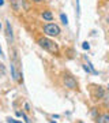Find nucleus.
I'll use <instances>...</instances> for the list:
<instances>
[{"label":"nucleus","instance_id":"obj_15","mask_svg":"<svg viewBox=\"0 0 109 123\" xmlns=\"http://www.w3.org/2000/svg\"><path fill=\"white\" fill-rule=\"evenodd\" d=\"M0 55H3V51H1V48H0Z\"/></svg>","mask_w":109,"mask_h":123},{"label":"nucleus","instance_id":"obj_10","mask_svg":"<svg viewBox=\"0 0 109 123\" xmlns=\"http://www.w3.org/2000/svg\"><path fill=\"white\" fill-rule=\"evenodd\" d=\"M21 116H22L23 119H25V122H26V123H31V122H30V119L27 118V116H26L25 114H21Z\"/></svg>","mask_w":109,"mask_h":123},{"label":"nucleus","instance_id":"obj_4","mask_svg":"<svg viewBox=\"0 0 109 123\" xmlns=\"http://www.w3.org/2000/svg\"><path fill=\"white\" fill-rule=\"evenodd\" d=\"M17 64L15 63H11V73H12V77H14V79L17 81V82H22V73H19L18 71V68H17Z\"/></svg>","mask_w":109,"mask_h":123},{"label":"nucleus","instance_id":"obj_14","mask_svg":"<svg viewBox=\"0 0 109 123\" xmlns=\"http://www.w3.org/2000/svg\"><path fill=\"white\" fill-rule=\"evenodd\" d=\"M4 4V0H0V6H3Z\"/></svg>","mask_w":109,"mask_h":123},{"label":"nucleus","instance_id":"obj_16","mask_svg":"<svg viewBox=\"0 0 109 123\" xmlns=\"http://www.w3.org/2000/svg\"><path fill=\"white\" fill-rule=\"evenodd\" d=\"M51 123H56V122H51Z\"/></svg>","mask_w":109,"mask_h":123},{"label":"nucleus","instance_id":"obj_17","mask_svg":"<svg viewBox=\"0 0 109 123\" xmlns=\"http://www.w3.org/2000/svg\"><path fill=\"white\" fill-rule=\"evenodd\" d=\"M0 27H1V25H0Z\"/></svg>","mask_w":109,"mask_h":123},{"label":"nucleus","instance_id":"obj_2","mask_svg":"<svg viewBox=\"0 0 109 123\" xmlns=\"http://www.w3.org/2000/svg\"><path fill=\"white\" fill-rule=\"evenodd\" d=\"M44 31H45V34L56 37V36L60 34V27L57 26L56 23H48V25L44 26Z\"/></svg>","mask_w":109,"mask_h":123},{"label":"nucleus","instance_id":"obj_12","mask_svg":"<svg viewBox=\"0 0 109 123\" xmlns=\"http://www.w3.org/2000/svg\"><path fill=\"white\" fill-rule=\"evenodd\" d=\"M25 111H30V105H29V104H25Z\"/></svg>","mask_w":109,"mask_h":123},{"label":"nucleus","instance_id":"obj_3","mask_svg":"<svg viewBox=\"0 0 109 123\" xmlns=\"http://www.w3.org/2000/svg\"><path fill=\"white\" fill-rule=\"evenodd\" d=\"M64 85H65V88H70V89H76L78 88L76 81H75L72 77H70V75H64Z\"/></svg>","mask_w":109,"mask_h":123},{"label":"nucleus","instance_id":"obj_6","mask_svg":"<svg viewBox=\"0 0 109 123\" xmlns=\"http://www.w3.org/2000/svg\"><path fill=\"white\" fill-rule=\"evenodd\" d=\"M97 123H109V112H106L102 116H100V118L97 119Z\"/></svg>","mask_w":109,"mask_h":123},{"label":"nucleus","instance_id":"obj_7","mask_svg":"<svg viewBox=\"0 0 109 123\" xmlns=\"http://www.w3.org/2000/svg\"><path fill=\"white\" fill-rule=\"evenodd\" d=\"M42 18L45 19V21H52L53 15H52V12H51V11H44V12H42Z\"/></svg>","mask_w":109,"mask_h":123},{"label":"nucleus","instance_id":"obj_9","mask_svg":"<svg viewBox=\"0 0 109 123\" xmlns=\"http://www.w3.org/2000/svg\"><path fill=\"white\" fill-rule=\"evenodd\" d=\"M82 48L83 49H87V51L90 49V45H89V43H87V41H85V43L82 44Z\"/></svg>","mask_w":109,"mask_h":123},{"label":"nucleus","instance_id":"obj_11","mask_svg":"<svg viewBox=\"0 0 109 123\" xmlns=\"http://www.w3.org/2000/svg\"><path fill=\"white\" fill-rule=\"evenodd\" d=\"M7 122L8 123H22V122H19V120H15V119H11V118L7 119Z\"/></svg>","mask_w":109,"mask_h":123},{"label":"nucleus","instance_id":"obj_1","mask_svg":"<svg viewBox=\"0 0 109 123\" xmlns=\"http://www.w3.org/2000/svg\"><path fill=\"white\" fill-rule=\"evenodd\" d=\"M38 44H40V47H42L44 49H46V51H49V52H52V53L59 52V47L49 38H45V37H44V38H40Z\"/></svg>","mask_w":109,"mask_h":123},{"label":"nucleus","instance_id":"obj_5","mask_svg":"<svg viewBox=\"0 0 109 123\" xmlns=\"http://www.w3.org/2000/svg\"><path fill=\"white\" fill-rule=\"evenodd\" d=\"M6 34H7L8 40H12V29H11V25H10L8 21L6 22Z\"/></svg>","mask_w":109,"mask_h":123},{"label":"nucleus","instance_id":"obj_8","mask_svg":"<svg viewBox=\"0 0 109 123\" xmlns=\"http://www.w3.org/2000/svg\"><path fill=\"white\" fill-rule=\"evenodd\" d=\"M60 19H61V22L64 23V25H67V23H68V18L65 17L64 14H60Z\"/></svg>","mask_w":109,"mask_h":123},{"label":"nucleus","instance_id":"obj_13","mask_svg":"<svg viewBox=\"0 0 109 123\" xmlns=\"http://www.w3.org/2000/svg\"><path fill=\"white\" fill-rule=\"evenodd\" d=\"M31 1H35V3H41V1H44V0H31Z\"/></svg>","mask_w":109,"mask_h":123}]
</instances>
